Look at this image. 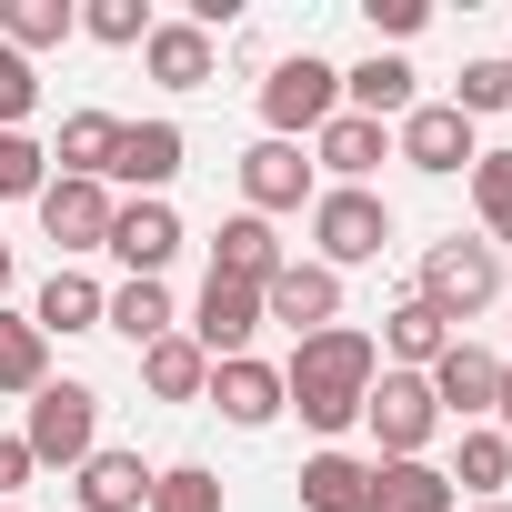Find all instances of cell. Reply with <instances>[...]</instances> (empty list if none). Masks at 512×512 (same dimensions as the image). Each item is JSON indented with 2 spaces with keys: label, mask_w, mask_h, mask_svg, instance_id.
<instances>
[{
  "label": "cell",
  "mask_w": 512,
  "mask_h": 512,
  "mask_svg": "<svg viewBox=\"0 0 512 512\" xmlns=\"http://www.w3.org/2000/svg\"><path fill=\"white\" fill-rule=\"evenodd\" d=\"M251 332H262V292H251V282H201V302H191V342L211 352V362H241L251 352Z\"/></svg>",
  "instance_id": "12"
},
{
  "label": "cell",
  "mask_w": 512,
  "mask_h": 512,
  "mask_svg": "<svg viewBox=\"0 0 512 512\" xmlns=\"http://www.w3.org/2000/svg\"><path fill=\"white\" fill-rule=\"evenodd\" d=\"M302 512H372V462L362 452H312L302 462Z\"/></svg>",
  "instance_id": "24"
},
{
  "label": "cell",
  "mask_w": 512,
  "mask_h": 512,
  "mask_svg": "<svg viewBox=\"0 0 512 512\" xmlns=\"http://www.w3.org/2000/svg\"><path fill=\"white\" fill-rule=\"evenodd\" d=\"M21 442H31V462L81 472V462L101 452V392H91V382H41L31 412H21Z\"/></svg>",
  "instance_id": "3"
},
{
  "label": "cell",
  "mask_w": 512,
  "mask_h": 512,
  "mask_svg": "<svg viewBox=\"0 0 512 512\" xmlns=\"http://www.w3.org/2000/svg\"><path fill=\"white\" fill-rule=\"evenodd\" d=\"M422 302H432L442 322L492 312V302H502V251H492V241H462V231L432 241V251H422Z\"/></svg>",
  "instance_id": "4"
},
{
  "label": "cell",
  "mask_w": 512,
  "mask_h": 512,
  "mask_svg": "<svg viewBox=\"0 0 512 512\" xmlns=\"http://www.w3.org/2000/svg\"><path fill=\"white\" fill-rule=\"evenodd\" d=\"M422 382H432L442 422H462V432H472V422H482V412L502 402V362H492V352H472V342H452V352H442V362H432Z\"/></svg>",
  "instance_id": "15"
},
{
  "label": "cell",
  "mask_w": 512,
  "mask_h": 512,
  "mask_svg": "<svg viewBox=\"0 0 512 512\" xmlns=\"http://www.w3.org/2000/svg\"><path fill=\"white\" fill-rule=\"evenodd\" d=\"M141 71H151L161 91H201V81H211V31H191V21H151Z\"/></svg>",
  "instance_id": "19"
},
{
  "label": "cell",
  "mask_w": 512,
  "mask_h": 512,
  "mask_svg": "<svg viewBox=\"0 0 512 512\" xmlns=\"http://www.w3.org/2000/svg\"><path fill=\"white\" fill-rule=\"evenodd\" d=\"M502 482H512V442H502L492 422H472L462 452H452V492H462V502H492Z\"/></svg>",
  "instance_id": "30"
},
{
  "label": "cell",
  "mask_w": 512,
  "mask_h": 512,
  "mask_svg": "<svg viewBox=\"0 0 512 512\" xmlns=\"http://www.w3.org/2000/svg\"><path fill=\"white\" fill-rule=\"evenodd\" d=\"M41 111V61H21V51H0V131H21Z\"/></svg>",
  "instance_id": "36"
},
{
  "label": "cell",
  "mask_w": 512,
  "mask_h": 512,
  "mask_svg": "<svg viewBox=\"0 0 512 512\" xmlns=\"http://www.w3.org/2000/svg\"><path fill=\"white\" fill-rule=\"evenodd\" d=\"M241 201L262 211V221L312 211V161H302V141H251V151H241Z\"/></svg>",
  "instance_id": "11"
},
{
  "label": "cell",
  "mask_w": 512,
  "mask_h": 512,
  "mask_svg": "<svg viewBox=\"0 0 512 512\" xmlns=\"http://www.w3.org/2000/svg\"><path fill=\"white\" fill-rule=\"evenodd\" d=\"M462 512H512V502H462Z\"/></svg>",
  "instance_id": "41"
},
{
  "label": "cell",
  "mask_w": 512,
  "mask_h": 512,
  "mask_svg": "<svg viewBox=\"0 0 512 512\" xmlns=\"http://www.w3.org/2000/svg\"><path fill=\"white\" fill-rule=\"evenodd\" d=\"M111 151H121V121H111V111H71V121H61V141H51L61 181H101V171H111Z\"/></svg>",
  "instance_id": "28"
},
{
  "label": "cell",
  "mask_w": 512,
  "mask_h": 512,
  "mask_svg": "<svg viewBox=\"0 0 512 512\" xmlns=\"http://www.w3.org/2000/svg\"><path fill=\"white\" fill-rule=\"evenodd\" d=\"M31 472H41V462H31V442H21V432H0V502H11Z\"/></svg>",
  "instance_id": "38"
},
{
  "label": "cell",
  "mask_w": 512,
  "mask_h": 512,
  "mask_svg": "<svg viewBox=\"0 0 512 512\" xmlns=\"http://www.w3.org/2000/svg\"><path fill=\"white\" fill-rule=\"evenodd\" d=\"M452 342H462V332H452V322L412 292V302H392V322H382V372H432Z\"/></svg>",
  "instance_id": "18"
},
{
  "label": "cell",
  "mask_w": 512,
  "mask_h": 512,
  "mask_svg": "<svg viewBox=\"0 0 512 512\" xmlns=\"http://www.w3.org/2000/svg\"><path fill=\"white\" fill-rule=\"evenodd\" d=\"M101 332H121L131 352H151L161 332H181V312H171V292H161V282H121V292L101 302Z\"/></svg>",
  "instance_id": "27"
},
{
  "label": "cell",
  "mask_w": 512,
  "mask_h": 512,
  "mask_svg": "<svg viewBox=\"0 0 512 512\" xmlns=\"http://www.w3.org/2000/svg\"><path fill=\"white\" fill-rule=\"evenodd\" d=\"M71 31H81V11H71V0H0V51H21V61L61 51Z\"/></svg>",
  "instance_id": "25"
},
{
  "label": "cell",
  "mask_w": 512,
  "mask_h": 512,
  "mask_svg": "<svg viewBox=\"0 0 512 512\" xmlns=\"http://www.w3.org/2000/svg\"><path fill=\"white\" fill-rule=\"evenodd\" d=\"M41 181H51V151L31 131H0V201H41Z\"/></svg>",
  "instance_id": "34"
},
{
  "label": "cell",
  "mask_w": 512,
  "mask_h": 512,
  "mask_svg": "<svg viewBox=\"0 0 512 512\" xmlns=\"http://www.w3.org/2000/svg\"><path fill=\"white\" fill-rule=\"evenodd\" d=\"M31 211H41V231L61 241V262H81V251L111 241V211H121V201H111V181H61V171H51Z\"/></svg>",
  "instance_id": "7"
},
{
  "label": "cell",
  "mask_w": 512,
  "mask_h": 512,
  "mask_svg": "<svg viewBox=\"0 0 512 512\" xmlns=\"http://www.w3.org/2000/svg\"><path fill=\"white\" fill-rule=\"evenodd\" d=\"M312 241H322V272H362L392 241V201L382 191H312Z\"/></svg>",
  "instance_id": "6"
},
{
  "label": "cell",
  "mask_w": 512,
  "mask_h": 512,
  "mask_svg": "<svg viewBox=\"0 0 512 512\" xmlns=\"http://www.w3.org/2000/svg\"><path fill=\"white\" fill-rule=\"evenodd\" d=\"M101 302H111V292H101L91 272H71V262H61V272L41 282L31 322H41V342H51V332H101Z\"/></svg>",
  "instance_id": "26"
},
{
  "label": "cell",
  "mask_w": 512,
  "mask_h": 512,
  "mask_svg": "<svg viewBox=\"0 0 512 512\" xmlns=\"http://www.w3.org/2000/svg\"><path fill=\"white\" fill-rule=\"evenodd\" d=\"M332 111H342V71L322 51H292L262 71V141H312Z\"/></svg>",
  "instance_id": "2"
},
{
  "label": "cell",
  "mask_w": 512,
  "mask_h": 512,
  "mask_svg": "<svg viewBox=\"0 0 512 512\" xmlns=\"http://www.w3.org/2000/svg\"><path fill=\"white\" fill-rule=\"evenodd\" d=\"M81 512H151V462L101 442V452L81 462Z\"/></svg>",
  "instance_id": "21"
},
{
  "label": "cell",
  "mask_w": 512,
  "mask_h": 512,
  "mask_svg": "<svg viewBox=\"0 0 512 512\" xmlns=\"http://www.w3.org/2000/svg\"><path fill=\"white\" fill-rule=\"evenodd\" d=\"M372 512H462L442 462H372Z\"/></svg>",
  "instance_id": "22"
},
{
  "label": "cell",
  "mask_w": 512,
  "mask_h": 512,
  "mask_svg": "<svg viewBox=\"0 0 512 512\" xmlns=\"http://www.w3.org/2000/svg\"><path fill=\"white\" fill-rule=\"evenodd\" d=\"M221 422H241V432H262V422H282V372L272 362H211V392H201Z\"/></svg>",
  "instance_id": "16"
},
{
  "label": "cell",
  "mask_w": 512,
  "mask_h": 512,
  "mask_svg": "<svg viewBox=\"0 0 512 512\" xmlns=\"http://www.w3.org/2000/svg\"><path fill=\"white\" fill-rule=\"evenodd\" d=\"M392 151H402L412 171L452 181V171H472V121H462L452 101H412V111L392 121Z\"/></svg>",
  "instance_id": "8"
},
{
  "label": "cell",
  "mask_w": 512,
  "mask_h": 512,
  "mask_svg": "<svg viewBox=\"0 0 512 512\" xmlns=\"http://www.w3.org/2000/svg\"><path fill=\"white\" fill-rule=\"evenodd\" d=\"M362 21H372V41H412L432 11H422V0H362Z\"/></svg>",
  "instance_id": "37"
},
{
  "label": "cell",
  "mask_w": 512,
  "mask_h": 512,
  "mask_svg": "<svg viewBox=\"0 0 512 512\" xmlns=\"http://www.w3.org/2000/svg\"><path fill=\"white\" fill-rule=\"evenodd\" d=\"M81 31H91L101 51H141V41H151V0H91Z\"/></svg>",
  "instance_id": "35"
},
{
  "label": "cell",
  "mask_w": 512,
  "mask_h": 512,
  "mask_svg": "<svg viewBox=\"0 0 512 512\" xmlns=\"http://www.w3.org/2000/svg\"><path fill=\"white\" fill-rule=\"evenodd\" d=\"M151 512H221V472H201V462L151 472Z\"/></svg>",
  "instance_id": "33"
},
{
  "label": "cell",
  "mask_w": 512,
  "mask_h": 512,
  "mask_svg": "<svg viewBox=\"0 0 512 512\" xmlns=\"http://www.w3.org/2000/svg\"><path fill=\"white\" fill-rule=\"evenodd\" d=\"M0 292H11V241H0Z\"/></svg>",
  "instance_id": "40"
},
{
  "label": "cell",
  "mask_w": 512,
  "mask_h": 512,
  "mask_svg": "<svg viewBox=\"0 0 512 512\" xmlns=\"http://www.w3.org/2000/svg\"><path fill=\"white\" fill-rule=\"evenodd\" d=\"M181 151H191V141H181V121H121V151H111V171H101V181H131L141 201H161V191H171V171H181Z\"/></svg>",
  "instance_id": "14"
},
{
  "label": "cell",
  "mask_w": 512,
  "mask_h": 512,
  "mask_svg": "<svg viewBox=\"0 0 512 512\" xmlns=\"http://www.w3.org/2000/svg\"><path fill=\"white\" fill-rule=\"evenodd\" d=\"M282 262H292V251H282V231H272L262 211H231L221 241H211V272H221V282H251V292H262Z\"/></svg>",
  "instance_id": "17"
},
{
  "label": "cell",
  "mask_w": 512,
  "mask_h": 512,
  "mask_svg": "<svg viewBox=\"0 0 512 512\" xmlns=\"http://www.w3.org/2000/svg\"><path fill=\"white\" fill-rule=\"evenodd\" d=\"M452 111H462V121H492V111H512V61H462V81H452Z\"/></svg>",
  "instance_id": "32"
},
{
  "label": "cell",
  "mask_w": 512,
  "mask_h": 512,
  "mask_svg": "<svg viewBox=\"0 0 512 512\" xmlns=\"http://www.w3.org/2000/svg\"><path fill=\"white\" fill-rule=\"evenodd\" d=\"M492 432L512 442V362H502V402H492Z\"/></svg>",
  "instance_id": "39"
},
{
  "label": "cell",
  "mask_w": 512,
  "mask_h": 512,
  "mask_svg": "<svg viewBox=\"0 0 512 512\" xmlns=\"http://www.w3.org/2000/svg\"><path fill=\"white\" fill-rule=\"evenodd\" d=\"M262 322H292V342L332 332V322H342V272H322V262H282V272L262 282Z\"/></svg>",
  "instance_id": "9"
},
{
  "label": "cell",
  "mask_w": 512,
  "mask_h": 512,
  "mask_svg": "<svg viewBox=\"0 0 512 512\" xmlns=\"http://www.w3.org/2000/svg\"><path fill=\"white\" fill-rule=\"evenodd\" d=\"M0 512H21V502H0Z\"/></svg>",
  "instance_id": "42"
},
{
  "label": "cell",
  "mask_w": 512,
  "mask_h": 512,
  "mask_svg": "<svg viewBox=\"0 0 512 512\" xmlns=\"http://www.w3.org/2000/svg\"><path fill=\"white\" fill-rule=\"evenodd\" d=\"M362 422H372L382 462H422V452H432V432H442V402H432V382H422V372H372Z\"/></svg>",
  "instance_id": "5"
},
{
  "label": "cell",
  "mask_w": 512,
  "mask_h": 512,
  "mask_svg": "<svg viewBox=\"0 0 512 512\" xmlns=\"http://www.w3.org/2000/svg\"><path fill=\"white\" fill-rule=\"evenodd\" d=\"M382 161H392V131L362 121V111H332V121L312 131V171H332V191H362Z\"/></svg>",
  "instance_id": "13"
},
{
  "label": "cell",
  "mask_w": 512,
  "mask_h": 512,
  "mask_svg": "<svg viewBox=\"0 0 512 512\" xmlns=\"http://www.w3.org/2000/svg\"><path fill=\"white\" fill-rule=\"evenodd\" d=\"M141 382H151V402H201V392H211V352H201L191 332H161V342L141 352Z\"/></svg>",
  "instance_id": "23"
},
{
  "label": "cell",
  "mask_w": 512,
  "mask_h": 512,
  "mask_svg": "<svg viewBox=\"0 0 512 512\" xmlns=\"http://www.w3.org/2000/svg\"><path fill=\"white\" fill-rule=\"evenodd\" d=\"M342 111H362V121L392 131V121L412 111V61H402V51H372L362 71H342Z\"/></svg>",
  "instance_id": "20"
},
{
  "label": "cell",
  "mask_w": 512,
  "mask_h": 512,
  "mask_svg": "<svg viewBox=\"0 0 512 512\" xmlns=\"http://www.w3.org/2000/svg\"><path fill=\"white\" fill-rule=\"evenodd\" d=\"M472 211H482V241L512 251V151H472Z\"/></svg>",
  "instance_id": "31"
},
{
  "label": "cell",
  "mask_w": 512,
  "mask_h": 512,
  "mask_svg": "<svg viewBox=\"0 0 512 512\" xmlns=\"http://www.w3.org/2000/svg\"><path fill=\"white\" fill-rule=\"evenodd\" d=\"M41 382H51V342H41V322L0 302V392H21V402H31Z\"/></svg>",
  "instance_id": "29"
},
{
  "label": "cell",
  "mask_w": 512,
  "mask_h": 512,
  "mask_svg": "<svg viewBox=\"0 0 512 512\" xmlns=\"http://www.w3.org/2000/svg\"><path fill=\"white\" fill-rule=\"evenodd\" d=\"M101 251H111L131 282H161V272H171V251H181V211H171V201H121Z\"/></svg>",
  "instance_id": "10"
},
{
  "label": "cell",
  "mask_w": 512,
  "mask_h": 512,
  "mask_svg": "<svg viewBox=\"0 0 512 512\" xmlns=\"http://www.w3.org/2000/svg\"><path fill=\"white\" fill-rule=\"evenodd\" d=\"M372 372H382V342L352 332V322H332V332L292 342V362H282V412H302L312 432H352Z\"/></svg>",
  "instance_id": "1"
}]
</instances>
